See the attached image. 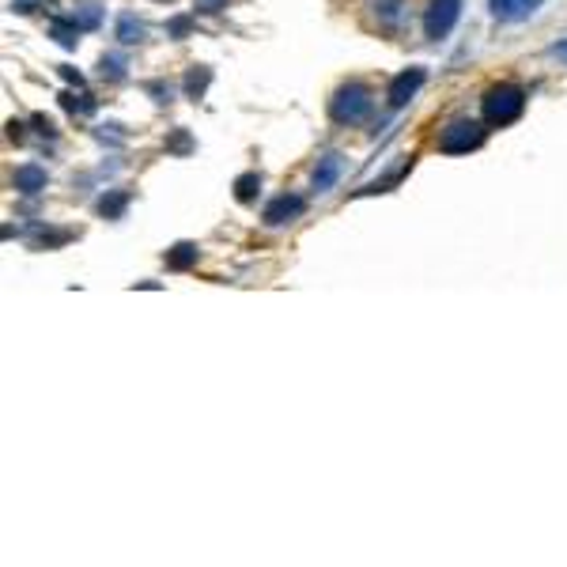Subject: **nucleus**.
I'll list each match as a JSON object with an SVG mask.
<instances>
[{
    "mask_svg": "<svg viewBox=\"0 0 567 567\" xmlns=\"http://www.w3.org/2000/svg\"><path fill=\"white\" fill-rule=\"evenodd\" d=\"M424 80H428V72L424 68H409V72H401V76H394L390 80V87H386V102L394 106V110H401L405 106L420 87H424Z\"/></svg>",
    "mask_w": 567,
    "mask_h": 567,
    "instance_id": "obj_6",
    "label": "nucleus"
},
{
    "mask_svg": "<svg viewBox=\"0 0 567 567\" xmlns=\"http://www.w3.org/2000/svg\"><path fill=\"white\" fill-rule=\"evenodd\" d=\"M522 110H526V91L515 87V84H496V87H488L484 99H481V114H484L488 125H510V121H518Z\"/></svg>",
    "mask_w": 567,
    "mask_h": 567,
    "instance_id": "obj_2",
    "label": "nucleus"
},
{
    "mask_svg": "<svg viewBox=\"0 0 567 567\" xmlns=\"http://www.w3.org/2000/svg\"><path fill=\"white\" fill-rule=\"evenodd\" d=\"M167 152H178V155L193 152V140H190V133H186V129H178V133L167 140Z\"/></svg>",
    "mask_w": 567,
    "mask_h": 567,
    "instance_id": "obj_18",
    "label": "nucleus"
},
{
    "mask_svg": "<svg viewBox=\"0 0 567 567\" xmlns=\"http://www.w3.org/2000/svg\"><path fill=\"white\" fill-rule=\"evenodd\" d=\"M80 23L76 20H53L49 23V34H53V39H58L65 49H76V42H80Z\"/></svg>",
    "mask_w": 567,
    "mask_h": 567,
    "instance_id": "obj_12",
    "label": "nucleus"
},
{
    "mask_svg": "<svg viewBox=\"0 0 567 567\" xmlns=\"http://www.w3.org/2000/svg\"><path fill=\"white\" fill-rule=\"evenodd\" d=\"M72 20H76L84 31H95V27L102 23V12H99L95 4H84V8H76V15H72Z\"/></svg>",
    "mask_w": 567,
    "mask_h": 567,
    "instance_id": "obj_17",
    "label": "nucleus"
},
{
    "mask_svg": "<svg viewBox=\"0 0 567 567\" xmlns=\"http://www.w3.org/2000/svg\"><path fill=\"white\" fill-rule=\"evenodd\" d=\"M212 84V68H205V65H193L190 72H186V95L190 99H200L205 95V87Z\"/></svg>",
    "mask_w": 567,
    "mask_h": 567,
    "instance_id": "obj_14",
    "label": "nucleus"
},
{
    "mask_svg": "<svg viewBox=\"0 0 567 567\" xmlns=\"http://www.w3.org/2000/svg\"><path fill=\"white\" fill-rule=\"evenodd\" d=\"M190 27H193L190 15H178V20H171V23H167V34H171V39H186Z\"/></svg>",
    "mask_w": 567,
    "mask_h": 567,
    "instance_id": "obj_19",
    "label": "nucleus"
},
{
    "mask_svg": "<svg viewBox=\"0 0 567 567\" xmlns=\"http://www.w3.org/2000/svg\"><path fill=\"white\" fill-rule=\"evenodd\" d=\"M341 174H344V155L341 152H325L318 159L315 174H310V190H315V193H329L341 182Z\"/></svg>",
    "mask_w": 567,
    "mask_h": 567,
    "instance_id": "obj_7",
    "label": "nucleus"
},
{
    "mask_svg": "<svg viewBox=\"0 0 567 567\" xmlns=\"http://www.w3.org/2000/svg\"><path fill=\"white\" fill-rule=\"evenodd\" d=\"M553 58H560V61L567 65V42H556V46H553Z\"/></svg>",
    "mask_w": 567,
    "mask_h": 567,
    "instance_id": "obj_23",
    "label": "nucleus"
},
{
    "mask_svg": "<svg viewBox=\"0 0 567 567\" xmlns=\"http://www.w3.org/2000/svg\"><path fill=\"white\" fill-rule=\"evenodd\" d=\"M458 20H462V0H431L428 12H424V34L431 42H439L454 31Z\"/></svg>",
    "mask_w": 567,
    "mask_h": 567,
    "instance_id": "obj_4",
    "label": "nucleus"
},
{
    "mask_svg": "<svg viewBox=\"0 0 567 567\" xmlns=\"http://www.w3.org/2000/svg\"><path fill=\"white\" fill-rule=\"evenodd\" d=\"M84 99V95H80ZM61 102L68 106V110H76V114H91L95 110V102H76V95H61Z\"/></svg>",
    "mask_w": 567,
    "mask_h": 567,
    "instance_id": "obj_22",
    "label": "nucleus"
},
{
    "mask_svg": "<svg viewBox=\"0 0 567 567\" xmlns=\"http://www.w3.org/2000/svg\"><path fill=\"white\" fill-rule=\"evenodd\" d=\"M488 137V129L481 121H473V118H458V121H450L443 133H439V152H447V155H465L473 148H481Z\"/></svg>",
    "mask_w": 567,
    "mask_h": 567,
    "instance_id": "obj_3",
    "label": "nucleus"
},
{
    "mask_svg": "<svg viewBox=\"0 0 567 567\" xmlns=\"http://www.w3.org/2000/svg\"><path fill=\"white\" fill-rule=\"evenodd\" d=\"M197 253H200V250H197L193 243H178L174 250H167V269H178V272L190 269V265L197 261Z\"/></svg>",
    "mask_w": 567,
    "mask_h": 567,
    "instance_id": "obj_15",
    "label": "nucleus"
},
{
    "mask_svg": "<svg viewBox=\"0 0 567 567\" xmlns=\"http://www.w3.org/2000/svg\"><path fill=\"white\" fill-rule=\"evenodd\" d=\"M401 15V0H382V23H397Z\"/></svg>",
    "mask_w": 567,
    "mask_h": 567,
    "instance_id": "obj_21",
    "label": "nucleus"
},
{
    "mask_svg": "<svg viewBox=\"0 0 567 567\" xmlns=\"http://www.w3.org/2000/svg\"><path fill=\"white\" fill-rule=\"evenodd\" d=\"M227 4H231V0H193L197 15H216V12H224Z\"/></svg>",
    "mask_w": 567,
    "mask_h": 567,
    "instance_id": "obj_20",
    "label": "nucleus"
},
{
    "mask_svg": "<svg viewBox=\"0 0 567 567\" xmlns=\"http://www.w3.org/2000/svg\"><path fill=\"white\" fill-rule=\"evenodd\" d=\"M258 190H261V174L258 171H246V174L235 178V200H239V205H250V200L258 197Z\"/></svg>",
    "mask_w": 567,
    "mask_h": 567,
    "instance_id": "obj_13",
    "label": "nucleus"
},
{
    "mask_svg": "<svg viewBox=\"0 0 567 567\" xmlns=\"http://www.w3.org/2000/svg\"><path fill=\"white\" fill-rule=\"evenodd\" d=\"M114 34H118V42H121V46H137V42H144V23L137 20L133 12H121Z\"/></svg>",
    "mask_w": 567,
    "mask_h": 567,
    "instance_id": "obj_10",
    "label": "nucleus"
},
{
    "mask_svg": "<svg viewBox=\"0 0 567 567\" xmlns=\"http://www.w3.org/2000/svg\"><path fill=\"white\" fill-rule=\"evenodd\" d=\"M46 182H49V174H46V167H39V163H23V167H15V174H12V186L27 197L42 193Z\"/></svg>",
    "mask_w": 567,
    "mask_h": 567,
    "instance_id": "obj_9",
    "label": "nucleus"
},
{
    "mask_svg": "<svg viewBox=\"0 0 567 567\" xmlns=\"http://www.w3.org/2000/svg\"><path fill=\"white\" fill-rule=\"evenodd\" d=\"M99 68H102V76H106V80H125V68H129V61H125L121 53H106Z\"/></svg>",
    "mask_w": 567,
    "mask_h": 567,
    "instance_id": "obj_16",
    "label": "nucleus"
},
{
    "mask_svg": "<svg viewBox=\"0 0 567 567\" xmlns=\"http://www.w3.org/2000/svg\"><path fill=\"white\" fill-rule=\"evenodd\" d=\"M125 208H129V193H125V190H114V193L99 197V205H95V212L106 216V219H121Z\"/></svg>",
    "mask_w": 567,
    "mask_h": 567,
    "instance_id": "obj_11",
    "label": "nucleus"
},
{
    "mask_svg": "<svg viewBox=\"0 0 567 567\" xmlns=\"http://www.w3.org/2000/svg\"><path fill=\"white\" fill-rule=\"evenodd\" d=\"M371 110H375V95H371V87L368 84H341L333 91V99H329V118H333L337 125H359V121H368L371 118Z\"/></svg>",
    "mask_w": 567,
    "mask_h": 567,
    "instance_id": "obj_1",
    "label": "nucleus"
},
{
    "mask_svg": "<svg viewBox=\"0 0 567 567\" xmlns=\"http://www.w3.org/2000/svg\"><path fill=\"white\" fill-rule=\"evenodd\" d=\"M306 212V200L299 197V193H280L277 200H269L265 205V227H284V224H291V219H299Z\"/></svg>",
    "mask_w": 567,
    "mask_h": 567,
    "instance_id": "obj_5",
    "label": "nucleus"
},
{
    "mask_svg": "<svg viewBox=\"0 0 567 567\" xmlns=\"http://www.w3.org/2000/svg\"><path fill=\"white\" fill-rule=\"evenodd\" d=\"M541 4H545V0H488V8H492V15H496L500 23H522Z\"/></svg>",
    "mask_w": 567,
    "mask_h": 567,
    "instance_id": "obj_8",
    "label": "nucleus"
}]
</instances>
